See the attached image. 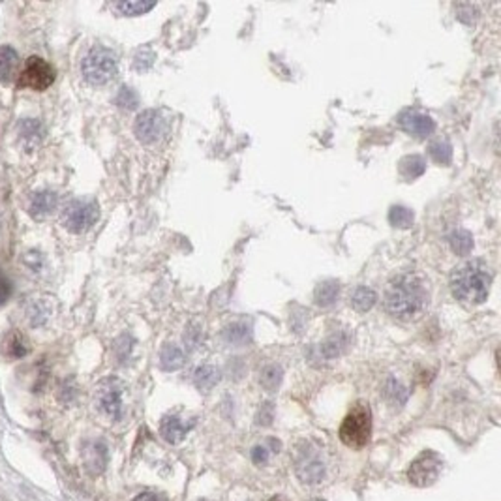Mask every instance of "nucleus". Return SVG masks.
Segmentation results:
<instances>
[{
    "instance_id": "5",
    "label": "nucleus",
    "mask_w": 501,
    "mask_h": 501,
    "mask_svg": "<svg viewBox=\"0 0 501 501\" xmlns=\"http://www.w3.org/2000/svg\"><path fill=\"white\" fill-rule=\"evenodd\" d=\"M100 218V207L94 200H70L62 207L61 224L70 233H85Z\"/></svg>"
},
{
    "instance_id": "10",
    "label": "nucleus",
    "mask_w": 501,
    "mask_h": 501,
    "mask_svg": "<svg viewBox=\"0 0 501 501\" xmlns=\"http://www.w3.org/2000/svg\"><path fill=\"white\" fill-rule=\"evenodd\" d=\"M398 124L404 128L405 132L415 135V137H428L435 130V122L432 117L423 113L421 109H405L398 117Z\"/></svg>"
},
{
    "instance_id": "2",
    "label": "nucleus",
    "mask_w": 501,
    "mask_h": 501,
    "mask_svg": "<svg viewBox=\"0 0 501 501\" xmlns=\"http://www.w3.org/2000/svg\"><path fill=\"white\" fill-rule=\"evenodd\" d=\"M490 285H492V272L483 261H465L464 265L456 267L451 274L453 295L470 306L483 304L486 301Z\"/></svg>"
},
{
    "instance_id": "4",
    "label": "nucleus",
    "mask_w": 501,
    "mask_h": 501,
    "mask_svg": "<svg viewBox=\"0 0 501 501\" xmlns=\"http://www.w3.org/2000/svg\"><path fill=\"white\" fill-rule=\"evenodd\" d=\"M117 70H119V64H117L115 53L102 45H94L81 62L83 77L87 83L94 87L107 85L111 79H115Z\"/></svg>"
},
{
    "instance_id": "27",
    "label": "nucleus",
    "mask_w": 501,
    "mask_h": 501,
    "mask_svg": "<svg viewBox=\"0 0 501 501\" xmlns=\"http://www.w3.org/2000/svg\"><path fill=\"white\" fill-rule=\"evenodd\" d=\"M430 156L434 158L435 162L441 165H447L453 158V147L449 145L447 141H438L434 145L430 147Z\"/></svg>"
},
{
    "instance_id": "20",
    "label": "nucleus",
    "mask_w": 501,
    "mask_h": 501,
    "mask_svg": "<svg viewBox=\"0 0 501 501\" xmlns=\"http://www.w3.org/2000/svg\"><path fill=\"white\" fill-rule=\"evenodd\" d=\"M152 8H156V2H117L113 4V10L128 15V17H135V15H143V13L151 12Z\"/></svg>"
},
{
    "instance_id": "23",
    "label": "nucleus",
    "mask_w": 501,
    "mask_h": 501,
    "mask_svg": "<svg viewBox=\"0 0 501 501\" xmlns=\"http://www.w3.org/2000/svg\"><path fill=\"white\" fill-rule=\"evenodd\" d=\"M340 285L336 282H325L315 290V301L321 306H331L332 302L338 299Z\"/></svg>"
},
{
    "instance_id": "21",
    "label": "nucleus",
    "mask_w": 501,
    "mask_h": 501,
    "mask_svg": "<svg viewBox=\"0 0 501 501\" xmlns=\"http://www.w3.org/2000/svg\"><path fill=\"white\" fill-rule=\"evenodd\" d=\"M451 248H453L454 254L458 255H468L473 250V237L464 230H456L453 235L449 237Z\"/></svg>"
},
{
    "instance_id": "15",
    "label": "nucleus",
    "mask_w": 501,
    "mask_h": 501,
    "mask_svg": "<svg viewBox=\"0 0 501 501\" xmlns=\"http://www.w3.org/2000/svg\"><path fill=\"white\" fill-rule=\"evenodd\" d=\"M19 66V54L17 51L10 45H2L0 47V83H12L15 77Z\"/></svg>"
},
{
    "instance_id": "16",
    "label": "nucleus",
    "mask_w": 501,
    "mask_h": 501,
    "mask_svg": "<svg viewBox=\"0 0 501 501\" xmlns=\"http://www.w3.org/2000/svg\"><path fill=\"white\" fill-rule=\"evenodd\" d=\"M160 364H162L163 370H177L181 368L184 364V353H182L181 347H177L175 344H167L163 345L162 353H160Z\"/></svg>"
},
{
    "instance_id": "8",
    "label": "nucleus",
    "mask_w": 501,
    "mask_h": 501,
    "mask_svg": "<svg viewBox=\"0 0 501 501\" xmlns=\"http://www.w3.org/2000/svg\"><path fill=\"white\" fill-rule=\"evenodd\" d=\"M441 470H443V462L438 453L424 451L411 462L410 470H407V479L417 488H424V486H432L440 479Z\"/></svg>"
},
{
    "instance_id": "11",
    "label": "nucleus",
    "mask_w": 501,
    "mask_h": 501,
    "mask_svg": "<svg viewBox=\"0 0 501 501\" xmlns=\"http://www.w3.org/2000/svg\"><path fill=\"white\" fill-rule=\"evenodd\" d=\"M98 404L102 407L105 415L111 419H119L122 413V387L119 385V381L109 380L105 381L98 393Z\"/></svg>"
},
{
    "instance_id": "25",
    "label": "nucleus",
    "mask_w": 501,
    "mask_h": 501,
    "mask_svg": "<svg viewBox=\"0 0 501 501\" xmlns=\"http://www.w3.org/2000/svg\"><path fill=\"white\" fill-rule=\"evenodd\" d=\"M224 338L227 344L242 345V344H246L248 340H250V331H248L246 325H242V323H235V325H231L225 329Z\"/></svg>"
},
{
    "instance_id": "12",
    "label": "nucleus",
    "mask_w": 501,
    "mask_h": 501,
    "mask_svg": "<svg viewBox=\"0 0 501 501\" xmlns=\"http://www.w3.org/2000/svg\"><path fill=\"white\" fill-rule=\"evenodd\" d=\"M192 428V424H186L182 421L181 417L177 415H165L162 419V424H160V435L167 443H181L184 438H186L188 430Z\"/></svg>"
},
{
    "instance_id": "9",
    "label": "nucleus",
    "mask_w": 501,
    "mask_h": 501,
    "mask_svg": "<svg viewBox=\"0 0 501 501\" xmlns=\"http://www.w3.org/2000/svg\"><path fill=\"white\" fill-rule=\"evenodd\" d=\"M165 132H167V122L154 109L143 111L133 124V133L137 135L141 143H154L158 139H162Z\"/></svg>"
},
{
    "instance_id": "33",
    "label": "nucleus",
    "mask_w": 501,
    "mask_h": 501,
    "mask_svg": "<svg viewBox=\"0 0 501 501\" xmlns=\"http://www.w3.org/2000/svg\"><path fill=\"white\" fill-rule=\"evenodd\" d=\"M310 501H323V500H320V498H315V500H310Z\"/></svg>"
},
{
    "instance_id": "13",
    "label": "nucleus",
    "mask_w": 501,
    "mask_h": 501,
    "mask_svg": "<svg viewBox=\"0 0 501 501\" xmlns=\"http://www.w3.org/2000/svg\"><path fill=\"white\" fill-rule=\"evenodd\" d=\"M83 460H85V468L89 470V473L100 475L107 464V449L100 441L89 443L83 449Z\"/></svg>"
},
{
    "instance_id": "24",
    "label": "nucleus",
    "mask_w": 501,
    "mask_h": 501,
    "mask_svg": "<svg viewBox=\"0 0 501 501\" xmlns=\"http://www.w3.org/2000/svg\"><path fill=\"white\" fill-rule=\"evenodd\" d=\"M4 351H6L10 357L19 359V357H24L29 353V345H27V342H24L21 334L12 332V334H8L6 342H4Z\"/></svg>"
},
{
    "instance_id": "22",
    "label": "nucleus",
    "mask_w": 501,
    "mask_h": 501,
    "mask_svg": "<svg viewBox=\"0 0 501 501\" xmlns=\"http://www.w3.org/2000/svg\"><path fill=\"white\" fill-rule=\"evenodd\" d=\"M260 383L265 387L267 391H276L280 383H282V368L276 366V364H271V366H265L261 370L260 375Z\"/></svg>"
},
{
    "instance_id": "26",
    "label": "nucleus",
    "mask_w": 501,
    "mask_h": 501,
    "mask_svg": "<svg viewBox=\"0 0 501 501\" xmlns=\"http://www.w3.org/2000/svg\"><path fill=\"white\" fill-rule=\"evenodd\" d=\"M389 222L394 225V227H410L413 224V212L405 207H393L391 212H389Z\"/></svg>"
},
{
    "instance_id": "14",
    "label": "nucleus",
    "mask_w": 501,
    "mask_h": 501,
    "mask_svg": "<svg viewBox=\"0 0 501 501\" xmlns=\"http://www.w3.org/2000/svg\"><path fill=\"white\" fill-rule=\"evenodd\" d=\"M57 205H59V197H57V193L54 192H38L32 195L29 212H31V216H34L36 220H42V218H45L47 214H51V212L57 209Z\"/></svg>"
},
{
    "instance_id": "31",
    "label": "nucleus",
    "mask_w": 501,
    "mask_h": 501,
    "mask_svg": "<svg viewBox=\"0 0 501 501\" xmlns=\"http://www.w3.org/2000/svg\"><path fill=\"white\" fill-rule=\"evenodd\" d=\"M133 501H163V500L158 494H154V492H141V494H137L133 498Z\"/></svg>"
},
{
    "instance_id": "30",
    "label": "nucleus",
    "mask_w": 501,
    "mask_h": 501,
    "mask_svg": "<svg viewBox=\"0 0 501 501\" xmlns=\"http://www.w3.org/2000/svg\"><path fill=\"white\" fill-rule=\"evenodd\" d=\"M10 297H12V282L0 272V306L6 304L10 301Z\"/></svg>"
},
{
    "instance_id": "1",
    "label": "nucleus",
    "mask_w": 501,
    "mask_h": 501,
    "mask_svg": "<svg viewBox=\"0 0 501 501\" xmlns=\"http://www.w3.org/2000/svg\"><path fill=\"white\" fill-rule=\"evenodd\" d=\"M430 301L428 285L423 276L415 272H405L393 278L385 287L383 306L387 314L400 321H411L421 317Z\"/></svg>"
},
{
    "instance_id": "18",
    "label": "nucleus",
    "mask_w": 501,
    "mask_h": 501,
    "mask_svg": "<svg viewBox=\"0 0 501 501\" xmlns=\"http://www.w3.org/2000/svg\"><path fill=\"white\" fill-rule=\"evenodd\" d=\"M375 301H377V295H375L370 287H364V285L357 287V290L353 291V295H351V304H353V308L359 310V312H368L375 304Z\"/></svg>"
},
{
    "instance_id": "19",
    "label": "nucleus",
    "mask_w": 501,
    "mask_h": 501,
    "mask_svg": "<svg viewBox=\"0 0 501 501\" xmlns=\"http://www.w3.org/2000/svg\"><path fill=\"white\" fill-rule=\"evenodd\" d=\"M424 170H426V162H424L423 156H417V154L404 158L400 162V171L405 179H417V177L423 175Z\"/></svg>"
},
{
    "instance_id": "32",
    "label": "nucleus",
    "mask_w": 501,
    "mask_h": 501,
    "mask_svg": "<svg viewBox=\"0 0 501 501\" xmlns=\"http://www.w3.org/2000/svg\"><path fill=\"white\" fill-rule=\"evenodd\" d=\"M269 501H287V500H285L284 495H274V498H271Z\"/></svg>"
},
{
    "instance_id": "3",
    "label": "nucleus",
    "mask_w": 501,
    "mask_h": 501,
    "mask_svg": "<svg viewBox=\"0 0 501 501\" xmlns=\"http://www.w3.org/2000/svg\"><path fill=\"white\" fill-rule=\"evenodd\" d=\"M340 440L345 447L363 449L372 438V411L364 402H357L340 424Z\"/></svg>"
},
{
    "instance_id": "29",
    "label": "nucleus",
    "mask_w": 501,
    "mask_h": 501,
    "mask_svg": "<svg viewBox=\"0 0 501 501\" xmlns=\"http://www.w3.org/2000/svg\"><path fill=\"white\" fill-rule=\"evenodd\" d=\"M117 102H119V105H122V107L133 109L137 105V96H135V92H133L132 89L124 87V89H121V94L117 98Z\"/></svg>"
},
{
    "instance_id": "17",
    "label": "nucleus",
    "mask_w": 501,
    "mask_h": 501,
    "mask_svg": "<svg viewBox=\"0 0 501 501\" xmlns=\"http://www.w3.org/2000/svg\"><path fill=\"white\" fill-rule=\"evenodd\" d=\"M193 381H195V387H197L200 391L209 393L212 387L220 381V372H218L214 366H201V368L195 370Z\"/></svg>"
},
{
    "instance_id": "7",
    "label": "nucleus",
    "mask_w": 501,
    "mask_h": 501,
    "mask_svg": "<svg viewBox=\"0 0 501 501\" xmlns=\"http://www.w3.org/2000/svg\"><path fill=\"white\" fill-rule=\"evenodd\" d=\"M295 473L299 481L302 484H310V486H315L320 484L325 477V464L320 456V451L310 445V443H304L299 451H297L295 456Z\"/></svg>"
},
{
    "instance_id": "6",
    "label": "nucleus",
    "mask_w": 501,
    "mask_h": 501,
    "mask_svg": "<svg viewBox=\"0 0 501 501\" xmlns=\"http://www.w3.org/2000/svg\"><path fill=\"white\" fill-rule=\"evenodd\" d=\"M57 79L54 68L47 61H43L42 57H31L24 62V68L19 75L17 85L21 89H31V91L42 92L47 91Z\"/></svg>"
},
{
    "instance_id": "28",
    "label": "nucleus",
    "mask_w": 501,
    "mask_h": 501,
    "mask_svg": "<svg viewBox=\"0 0 501 501\" xmlns=\"http://www.w3.org/2000/svg\"><path fill=\"white\" fill-rule=\"evenodd\" d=\"M278 449H280V443L271 449L265 447V445H257V447H254V451H252V460H254V464L265 465L267 462H269V456H271V453H276Z\"/></svg>"
}]
</instances>
